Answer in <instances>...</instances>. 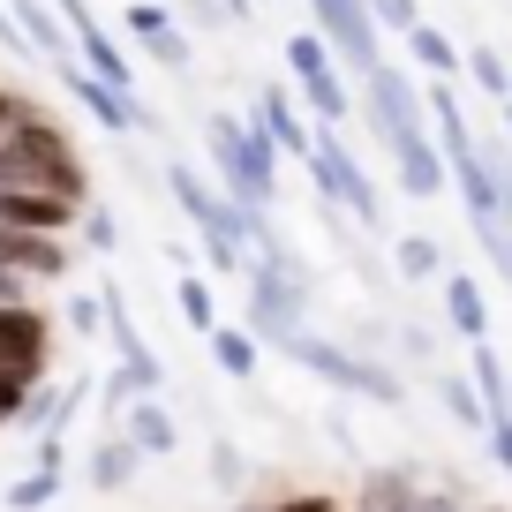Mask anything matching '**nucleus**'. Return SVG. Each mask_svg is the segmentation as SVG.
Masks as SVG:
<instances>
[{"mask_svg": "<svg viewBox=\"0 0 512 512\" xmlns=\"http://www.w3.org/2000/svg\"><path fill=\"white\" fill-rule=\"evenodd\" d=\"M362 121L369 136L384 144V159H392V174H400L407 196H445L452 166L445 151H437V128H430V98L415 91V76H407L400 61H384L377 76H362Z\"/></svg>", "mask_w": 512, "mask_h": 512, "instance_id": "1", "label": "nucleus"}, {"mask_svg": "<svg viewBox=\"0 0 512 512\" xmlns=\"http://www.w3.org/2000/svg\"><path fill=\"white\" fill-rule=\"evenodd\" d=\"M0 189H46L76 211L91 204V166H83L76 136L46 106H31V98H23L16 121L0 128Z\"/></svg>", "mask_w": 512, "mask_h": 512, "instance_id": "2", "label": "nucleus"}, {"mask_svg": "<svg viewBox=\"0 0 512 512\" xmlns=\"http://www.w3.org/2000/svg\"><path fill=\"white\" fill-rule=\"evenodd\" d=\"M204 151H211L219 189L234 196L241 211L272 204V189H279V144L249 121V113H211V121H204Z\"/></svg>", "mask_w": 512, "mask_h": 512, "instance_id": "3", "label": "nucleus"}, {"mask_svg": "<svg viewBox=\"0 0 512 512\" xmlns=\"http://www.w3.org/2000/svg\"><path fill=\"white\" fill-rule=\"evenodd\" d=\"M166 189H174V204L189 211V226L204 234L211 264H219V272H249V211H241L226 189H211V181L196 174L189 159L166 166Z\"/></svg>", "mask_w": 512, "mask_h": 512, "instance_id": "4", "label": "nucleus"}, {"mask_svg": "<svg viewBox=\"0 0 512 512\" xmlns=\"http://www.w3.org/2000/svg\"><path fill=\"white\" fill-rule=\"evenodd\" d=\"M309 181H317V196H324V211H347V219H362V226H377L384 219V196H377V181L354 166V151H347V136H339L332 121H317V144H309Z\"/></svg>", "mask_w": 512, "mask_h": 512, "instance_id": "5", "label": "nucleus"}, {"mask_svg": "<svg viewBox=\"0 0 512 512\" xmlns=\"http://www.w3.org/2000/svg\"><path fill=\"white\" fill-rule=\"evenodd\" d=\"M279 354H294V362H302L309 377H324L332 392H354V400H377V407H400V392H407L384 362H362V354L332 347V339H317V332H294Z\"/></svg>", "mask_w": 512, "mask_h": 512, "instance_id": "6", "label": "nucleus"}, {"mask_svg": "<svg viewBox=\"0 0 512 512\" xmlns=\"http://www.w3.org/2000/svg\"><path fill=\"white\" fill-rule=\"evenodd\" d=\"M249 332L264 339V347H287L294 332H309V279L249 264Z\"/></svg>", "mask_w": 512, "mask_h": 512, "instance_id": "7", "label": "nucleus"}, {"mask_svg": "<svg viewBox=\"0 0 512 512\" xmlns=\"http://www.w3.org/2000/svg\"><path fill=\"white\" fill-rule=\"evenodd\" d=\"M287 68H294V91L309 98L317 121H332V128L354 121V98H347V83H339V53L324 46L317 31H294L287 38Z\"/></svg>", "mask_w": 512, "mask_h": 512, "instance_id": "8", "label": "nucleus"}, {"mask_svg": "<svg viewBox=\"0 0 512 512\" xmlns=\"http://www.w3.org/2000/svg\"><path fill=\"white\" fill-rule=\"evenodd\" d=\"M309 16H317V38L339 53V68H354V76H377L384 68L369 0H309Z\"/></svg>", "mask_w": 512, "mask_h": 512, "instance_id": "9", "label": "nucleus"}, {"mask_svg": "<svg viewBox=\"0 0 512 512\" xmlns=\"http://www.w3.org/2000/svg\"><path fill=\"white\" fill-rule=\"evenodd\" d=\"M61 68V83H68V98H76L83 113H91L98 128H113V136H128V128H159V113L144 106V98H128V91H113V83H98L91 68L68 53V61H53Z\"/></svg>", "mask_w": 512, "mask_h": 512, "instance_id": "10", "label": "nucleus"}, {"mask_svg": "<svg viewBox=\"0 0 512 512\" xmlns=\"http://www.w3.org/2000/svg\"><path fill=\"white\" fill-rule=\"evenodd\" d=\"M0 362H8V369H31V377H46V362H53V324H46V309H31V302H0Z\"/></svg>", "mask_w": 512, "mask_h": 512, "instance_id": "11", "label": "nucleus"}, {"mask_svg": "<svg viewBox=\"0 0 512 512\" xmlns=\"http://www.w3.org/2000/svg\"><path fill=\"white\" fill-rule=\"evenodd\" d=\"M76 249L68 234H23V226H0V272H23V279H68Z\"/></svg>", "mask_w": 512, "mask_h": 512, "instance_id": "12", "label": "nucleus"}, {"mask_svg": "<svg viewBox=\"0 0 512 512\" xmlns=\"http://www.w3.org/2000/svg\"><path fill=\"white\" fill-rule=\"evenodd\" d=\"M249 121L272 136L287 159H309V144H317V121H302V106H294V91L287 83H264V91L249 98Z\"/></svg>", "mask_w": 512, "mask_h": 512, "instance_id": "13", "label": "nucleus"}, {"mask_svg": "<svg viewBox=\"0 0 512 512\" xmlns=\"http://www.w3.org/2000/svg\"><path fill=\"white\" fill-rule=\"evenodd\" d=\"M83 211L61 204V196L46 189H0V226H23V234H68Z\"/></svg>", "mask_w": 512, "mask_h": 512, "instance_id": "14", "label": "nucleus"}, {"mask_svg": "<svg viewBox=\"0 0 512 512\" xmlns=\"http://www.w3.org/2000/svg\"><path fill=\"white\" fill-rule=\"evenodd\" d=\"M121 437H128L136 452H144V460H166V452L181 445V422L166 415L159 400H128V415H121Z\"/></svg>", "mask_w": 512, "mask_h": 512, "instance_id": "15", "label": "nucleus"}, {"mask_svg": "<svg viewBox=\"0 0 512 512\" xmlns=\"http://www.w3.org/2000/svg\"><path fill=\"white\" fill-rule=\"evenodd\" d=\"M445 324L475 347V339H490V302H482V287L467 272H445Z\"/></svg>", "mask_w": 512, "mask_h": 512, "instance_id": "16", "label": "nucleus"}, {"mask_svg": "<svg viewBox=\"0 0 512 512\" xmlns=\"http://www.w3.org/2000/svg\"><path fill=\"white\" fill-rule=\"evenodd\" d=\"M407 53H415V68H430L437 83H452V76H467V53L452 46L445 31H437V23H415V31H407Z\"/></svg>", "mask_w": 512, "mask_h": 512, "instance_id": "17", "label": "nucleus"}, {"mask_svg": "<svg viewBox=\"0 0 512 512\" xmlns=\"http://www.w3.org/2000/svg\"><path fill=\"white\" fill-rule=\"evenodd\" d=\"M211 362H219L226 377H256V369H264V339H256L249 324H219V332H211Z\"/></svg>", "mask_w": 512, "mask_h": 512, "instance_id": "18", "label": "nucleus"}, {"mask_svg": "<svg viewBox=\"0 0 512 512\" xmlns=\"http://www.w3.org/2000/svg\"><path fill=\"white\" fill-rule=\"evenodd\" d=\"M415 475L407 467H369L362 475V512H415Z\"/></svg>", "mask_w": 512, "mask_h": 512, "instance_id": "19", "label": "nucleus"}, {"mask_svg": "<svg viewBox=\"0 0 512 512\" xmlns=\"http://www.w3.org/2000/svg\"><path fill=\"white\" fill-rule=\"evenodd\" d=\"M467 377H475L482 407L490 415H512V384H505V354L490 347V339H475V354H467Z\"/></svg>", "mask_w": 512, "mask_h": 512, "instance_id": "20", "label": "nucleus"}, {"mask_svg": "<svg viewBox=\"0 0 512 512\" xmlns=\"http://www.w3.org/2000/svg\"><path fill=\"white\" fill-rule=\"evenodd\" d=\"M136 467H144V452L128 445V437H106V445L91 452V490H128Z\"/></svg>", "mask_w": 512, "mask_h": 512, "instance_id": "21", "label": "nucleus"}, {"mask_svg": "<svg viewBox=\"0 0 512 512\" xmlns=\"http://www.w3.org/2000/svg\"><path fill=\"white\" fill-rule=\"evenodd\" d=\"M392 264H400V279H437V272H445V241H437V234H400Z\"/></svg>", "mask_w": 512, "mask_h": 512, "instance_id": "22", "label": "nucleus"}, {"mask_svg": "<svg viewBox=\"0 0 512 512\" xmlns=\"http://www.w3.org/2000/svg\"><path fill=\"white\" fill-rule=\"evenodd\" d=\"M53 497H61V475H53V467H31V475L8 482V497H0V505H8V512H46Z\"/></svg>", "mask_w": 512, "mask_h": 512, "instance_id": "23", "label": "nucleus"}, {"mask_svg": "<svg viewBox=\"0 0 512 512\" xmlns=\"http://www.w3.org/2000/svg\"><path fill=\"white\" fill-rule=\"evenodd\" d=\"M174 302H181V324H189V332H219V302H211V287L196 272H181V287H174Z\"/></svg>", "mask_w": 512, "mask_h": 512, "instance_id": "24", "label": "nucleus"}, {"mask_svg": "<svg viewBox=\"0 0 512 512\" xmlns=\"http://www.w3.org/2000/svg\"><path fill=\"white\" fill-rule=\"evenodd\" d=\"M144 61H151V68H174V76H181V68L196 61V38L181 31V23H166V31H151V38H144Z\"/></svg>", "mask_w": 512, "mask_h": 512, "instance_id": "25", "label": "nucleus"}, {"mask_svg": "<svg viewBox=\"0 0 512 512\" xmlns=\"http://www.w3.org/2000/svg\"><path fill=\"white\" fill-rule=\"evenodd\" d=\"M437 392H445V407L467 422V430H490V407H482V392H475V377H437Z\"/></svg>", "mask_w": 512, "mask_h": 512, "instance_id": "26", "label": "nucleus"}, {"mask_svg": "<svg viewBox=\"0 0 512 512\" xmlns=\"http://www.w3.org/2000/svg\"><path fill=\"white\" fill-rule=\"evenodd\" d=\"M467 76H475L482 91L497 98V106L512 98V68H505V53H497V46H475V53H467Z\"/></svg>", "mask_w": 512, "mask_h": 512, "instance_id": "27", "label": "nucleus"}, {"mask_svg": "<svg viewBox=\"0 0 512 512\" xmlns=\"http://www.w3.org/2000/svg\"><path fill=\"white\" fill-rule=\"evenodd\" d=\"M211 482H219L226 497H241V490H249V460H241V445L211 437Z\"/></svg>", "mask_w": 512, "mask_h": 512, "instance_id": "28", "label": "nucleus"}, {"mask_svg": "<svg viewBox=\"0 0 512 512\" xmlns=\"http://www.w3.org/2000/svg\"><path fill=\"white\" fill-rule=\"evenodd\" d=\"M166 23H174V8H159V0H128L121 8V31L136 38V46H144L151 31H166Z\"/></svg>", "mask_w": 512, "mask_h": 512, "instance_id": "29", "label": "nucleus"}, {"mask_svg": "<svg viewBox=\"0 0 512 512\" xmlns=\"http://www.w3.org/2000/svg\"><path fill=\"white\" fill-rule=\"evenodd\" d=\"M31 369H8V362H0V430H8V422H16L23 415V400H31Z\"/></svg>", "mask_w": 512, "mask_h": 512, "instance_id": "30", "label": "nucleus"}, {"mask_svg": "<svg viewBox=\"0 0 512 512\" xmlns=\"http://www.w3.org/2000/svg\"><path fill=\"white\" fill-rule=\"evenodd\" d=\"M76 226H83V241H91L98 256H113V241H121V226H113V211H106V204H83V219H76Z\"/></svg>", "mask_w": 512, "mask_h": 512, "instance_id": "31", "label": "nucleus"}, {"mask_svg": "<svg viewBox=\"0 0 512 512\" xmlns=\"http://www.w3.org/2000/svg\"><path fill=\"white\" fill-rule=\"evenodd\" d=\"M68 332H76V339L106 332V294H76V302H68Z\"/></svg>", "mask_w": 512, "mask_h": 512, "instance_id": "32", "label": "nucleus"}, {"mask_svg": "<svg viewBox=\"0 0 512 512\" xmlns=\"http://www.w3.org/2000/svg\"><path fill=\"white\" fill-rule=\"evenodd\" d=\"M482 159H490L497 196H505V219H512V136H490V144H482Z\"/></svg>", "mask_w": 512, "mask_h": 512, "instance_id": "33", "label": "nucleus"}, {"mask_svg": "<svg viewBox=\"0 0 512 512\" xmlns=\"http://www.w3.org/2000/svg\"><path fill=\"white\" fill-rule=\"evenodd\" d=\"M369 16H377L384 23V31H415V23H422V8H415V0H369Z\"/></svg>", "mask_w": 512, "mask_h": 512, "instance_id": "34", "label": "nucleus"}, {"mask_svg": "<svg viewBox=\"0 0 512 512\" xmlns=\"http://www.w3.org/2000/svg\"><path fill=\"white\" fill-rule=\"evenodd\" d=\"M272 512H347L339 497H324V490H294V497H279Z\"/></svg>", "mask_w": 512, "mask_h": 512, "instance_id": "35", "label": "nucleus"}, {"mask_svg": "<svg viewBox=\"0 0 512 512\" xmlns=\"http://www.w3.org/2000/svg\"><path fill=\"white\" fill-rule=\"evenodd\" d=\"M490 452H497V467L512 475V415H490Z\"/></svg>", "mask_w": 512, "mask_h": 512, "instance_id": "36", "label": "nucleus"}, {"mask_svg": "<svg viewBox=\"0 0 512 512\" xmlns=\"http://www.w3.org/2000/svg\"><path fill=\"white\" fill-rule=\"evenodd\" d=\"M0 302H31V294H23V272H0Z\"/></svg>", "mask_w": 512, "mask_h": 512, "instance_id": "37", "label": "nucleus"}, {"mask_svg": "<svg viewBox=\"0 0 512 512\" xmlns=\"http://www.w3.org/2000/svg\"><path fill=\"white\" fill-rule=\"evenodd\" d=\"M226 512H264V505H249V497H234V505H226Z\"/></svg>", "mask_w": 512, "mask_h": 512, "instance_id": "38", "label": "nucleus"}, {"mask_svg": "<svg viewBox=\"0 0 512 512\" xmlns=\"http://www.w3.org/2000/svg\"><path fill=\"white\" fill-rule=\"evenodd\" d=\"M497 113H505V136H512V98H505V106H497Z\"/></svg>", "mask_w": 512, "mask_h": 512, "instance_id": "39", "label": "nucleus"}]
</instances>
